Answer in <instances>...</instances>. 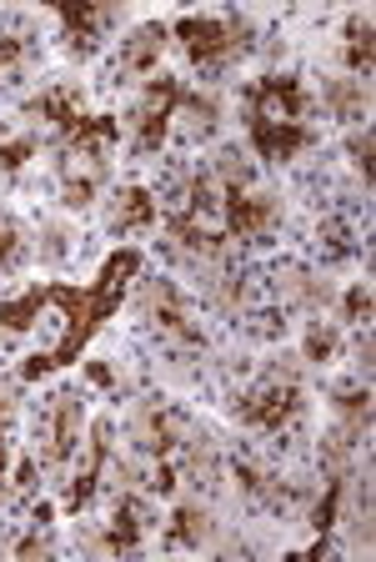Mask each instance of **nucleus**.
Returning a JSON list of instances; mask_svg holds the SVG:
<instances>
[{
	"mask_svg": "<svg viewBox=\"0 0 376 562\" xmlns=\"http://www.w3.org/2000/svg\"><path fill=\"white\" fill-rule=\"evenodd\" d=\"M306 392H301V376H296V367H292V357H282V362L271 367L266 376H261L251 392H241V397L231 402V412L247 427H266V432H282L286 422H296L301 417V407H306Z\"/></svg>",
	"mask_w": 376,
	"mask_h": 562,
	"instance_id": "f257e3e1",
	"label": "nucleus"
},
{
	"mask_svg": "<svg viewBox=\"0 0 376 562\" xmlns=\"http://www.w3.org/2000/svg\"><path fill=\"white\" fill-rule=\"evenodd\" d=\"M171 35L186 46L196 66H221L251 46V21L247 15H181Z\"/></svg>",
	"mask_w": 376,
	"mask_h": 562,
	"instance_id": "f03ea898",
	"label": "nucleus"
},
{
	"mask_svg": "<svg viewBox=\"0 0 376 562\" xmlns=\"http://www.w3.org/2000/svg\"><path fill=\"white\" fill-rule=\"evenodd\" d=\"M136 306L146 312V322H151L156 331H166V337L186 341V347H206V331H201V322L191 316V302L186 292H181L176 281H141V292H136Z\"/></svg>",
	"mask_w": 376,
	"mask_h": 562,
	"instance_id": "7ed1b4c3",
	"label": "nucleus"
},
{
	"mask_svg": "<svg viewBox=\"0 0 376 562\" xmlns=\"http://www.w3.org/2000/svg\"><path fill=\"white\" fill-rule=\"evenodd\" d=\"M181 95H186V86L176 81V76H151L141 91V101H136V111H130V131H136V151H161L166 131H171V116H176Z\"/></svg>",
	"mask_w": 376,
	"mask_h": 562,
	"instance_id": "20e7f679",
	"label": "nucleus"
},
{
	"mask_svg": "<svg viewBox=\"0 0 376 562\" xmlns=\"http://www.w3.org/2000/svg\"><path fill=\"white\" fill-rule=\"evenodd\" d=\"M46 427H41V462L46 468H66L71 462V452H76V442H81V392L76 386H60V392H50V402H46Z\"/></svg>",
	"mask_w": 376,
	"mask_h": 562,
	"instance_id": "39448f33",
	"label": "nucleus"
},
{
	"mask_svg": "<svg viewBox=\"0 0 376 562\" xmlns=\"http://www.w3.org/2000/svg\"><path fill=\"white\" fill-rule=\"evenodd\" d=\"M166 41H171V25L161 21H146L136 25V31L121 41L116 60H111V81H136V76H156V66H161L166 56Z\"/></svg>",
	"mask_w": 376,
	"mask_h": 562,
	"instance_id": "423d86ee",
	"label": "nucleus"
},
{
	"mask_svg": "<svg viewBox=\"0 0 376 562\" xmlns=\"http://www.w3.org/2000/svg\"><path fill=\"white\" fill-rule=\"evenodd\" d=\"M221 211H226V236H241V241H257L271 232V222L282 216V201L276 196H251L241 187L221 191Z\"/></svg>",
	"mask_w": 376,
	"mask_h": 562,
	"instance_id": "0eeeda50",
	"label": "nucleus"
},
{
	"mask_svg": "<svg viewBox=\"0 0 376 562\" xmlns=\"http://www.w3.org/2000/svg\"><path fill=\"white\" fill-rule=\"evenodd\" d=\"M141 271V251H116V257H106V267H101V277H95V286L86 296H91V322L101 327V322H111V312L121 306V296H126V281Z\"/></svg>",
	"mask_w": 376,
	"mask_h": 562,
	"instance_id": "6e6552de",
	"label": "nucleus"
},
{
	"mask_svg": "<svg viewBox=\"0 0 376 562\" xmlns=\"http://www.w3.org/2000/svg\"><path fill=\"white\" fill-rule=\"evenodd\" d=\"M251 101V116H271V111H282L276 121H301L306 111H311V101H306L301 81L296 76H266V81H257L247 91Z\"/></svg>",
	"mask_w": 376,
	"mask_h": 562,
	"instance_id": "1a4fd4ad",
	"label": "nucleus"
},
{
	"mask_svg": "<svg viewBox=\"0 0 376 562\" xmlns=\"http://www.w3.org/2000/svg\"><path fill=\"white\" fill-rule=\"evenodd\" d=\"M60 21H66V41H71V56H91L101 46V31L121 21V5H60Z\"/></svg>",
	"mask_w": 376,
	"mask_h": 562,
	"instance_id": "9d476101",
	"label": "nucleus"
},
{
	"mask_svg": "<svg viewBox=\"0 0 376 562\" xmlns=\"http://www.w3.org/2000/svg\"><path fill=\"white\" fill-rule=\"evenodd\" d=\"M247 131H251V146H257L266 161H292L296 151L311 146V131L301 121H266V116H247Z\"/></svg>",
	"mask_w": 376,
	"mask_h": 562,
	"instance_id": "9b49d317",
	"label": "nucleus"
},
{
	"mask_svg": "<svg viewBox=\"0 0 376 562\" xmlns=\"http://www.w3.org/2000/svg\"><path fill=\"white\" fill-rule=\"evenodd\" d=\"M181 437H186V427H181V417L171 407H156V402L141 407V417H136V442H141L156 462H176Z\"/></svg>",
	"mask_w": 376,
	"mask_h": 562,
	"instance_id": "f8f14e48",
	"label": "nucleus"
},
{
	"mask_svg": "<svg viewBox=\"0 0 376 562\" xmlns=\"http://www.w3.org/2000/svg\"><path fill=\"white\" fill-rule=\"evenodd\" d=\"M106 462H111V422L106 417H95L91 422V452H86V468L76 472V482H71V513H81V507H91V497H95V487H101V472H106Z\"/></svg>",
	"mask_w": 376,
	"mask_h": 562,
	"instance_id": "ddd939ff",
	"label": "nucleus"
},
{
	"mask_svg": "<svg viewBox=\"0 0 376 562\" xmlns=\"http://www.w3.org/2000/svg\"><path fill=\"white\" fill-rule=\"evenodd\" d=\"M171 241L186 251L196 267H216V261L231 257V236L221 232H201L196 216H171Z\"/></svg>",
	"mask_w": 376,
	"mask_h": 562,
	"instance_id": "4468645a",
	"label": "nucleus"
},
{
	"mask_svg": "<svg viewBox=\"0 0 376 562\" xmlns=\"http://www.w3.org/2000/svg\"><path fill=\"white\" fill-rule=\"evenodd\" d=\"M141 532H146L141 503H136L130 492H121V497H116V513H111V532H106V538H95L91 548H101V552H130V548H141Z\"/></svg>",
	"mask_w": 376,
	"mask_h": 562,
	"instance_id": "2eb2a0df",
	"label": "nucleus"
},
{
	"mask_svg": "<svg viewBox=\"0 0 376 562\" xmlns=\"http://www.w3.org/2000/svg\"><path fill=\"white\" fill-rule=\"evenodd\" d=\"M25 116H41V121H50V126L60 131V140L71 136L76 126H81V91H71V86H56V91H46V95H36V101H25Z\"/></svg>",
	"mask_w": 376,
	"mask_h": 562,
	"instance_id": "dca6fc26",
	"label": "nucleus"
},
{
	"mask_svg": "<svg viewBox=\"0 0 376 562\" xmlns=\"http://www.w3.org/2000/svg\"><path fill=\"white\" fill-rule=\"evenodd\" d=\"M212 513L201 503H181L176 517H171V527H166V548H206L212 542Z\"/></svg>",
	"mask_w": 376,
	"mask_h": 562,
	"instance_id": "f3484780",
	"label": "nucleus"
},
{
	"mask_svg": "<svg viewBox=\"0 0 376 562\" xmlns=\"http://www.w3.org/2000/svg\"><path fill=\"white\" fill-rule=\"evenodd\" d=\"M276 281H282V296L292 306H306V312H321V306L331 302V286L327 281H317L306 267H282L276 271Z\"/></svg>",
	"mask_w": 376,
	"mask_h": 562,
	"instance_id": "a211bd4d",
	"label": "nucleus"
},
{
	"mask_svg": "<svg viewBox=\"0 0 376 562\" xmlns=\"http://www.w3.org/2000/svg\"><path fill=\"white\" fill-rule=\"evenodd\" d=\"M156 222V201L146 187H126L116 191V211H111V232H141V226Z\"/></svg>",
	"mask_w": 376,
	"mask_h": 562,
	"instance_id": "6ab92c4d",
	"label": "nucleus"
},
{
	"mask_svg": "<svg viewBox=\"0 0 376 562\" xmlns=\"http://www.w3.org/2000/svg\"><path fill=\"white\" fill-rule=\"evenodd\" d=\"M46 286H31L25 296H15V302H0V331L5 337H15V331H31L41 322V306H46Z\"/></svg>",
	"mask_w": 376,
	"mask_h": 562,
	"instance_id": "aec40b11",
	"label": "nucleus"
},
{
	"mask_svg": "<svg viewBox=\"0 0 376 562\" xmlns=\"http://www.w3.org/2000/svg\"><path fill=\"white\" fill-rule=\"evenodd\" d=\"M372 15H352L346 21V46H341V60H346V70H372V50H376V41H372Z\"/></svg>",
	"mask_w": 376,
	"mask_h": 562,
	"instance_id": "412c9836",
	"label": "nucleus"
},
{
	"mask_svg": "<svg viewBox=\"0 0 376 562\" xmlns=\"http://www.w3.org/2000/svg\"><path fill=\"white\" fill-rule=\"evenodd\" d=\"M337 417H341V432L362 437L366 422H372V392H366V386H341L337 392Z\"/></svg>",
	"mask_w": 376,
	"mask_h": 562,
	"instance_id": "4be33fe9",
	"label": "nucleus"
},
{
	"mask_svg": "<svg viewBox=\"0 0 376 562\" xmlns=\"http://www.w3.org/2000/svg\"><path fill=\"white\" fill-rule=\"evenodd\" d=\"M31 257V241H25V226L15 222L11 211H0V271H21Z\"/></svg>",
	"mask_w": 376,
	"mask_h": 562,
	"instance_id": "5701e85b",
	"label": "nucleus"
},
{
	"mask_svg": "<svg viewBox=\"0 0 376 562\" xmlns=\"http://www.w3.org/2000/svg\"><path fill=\"white\" fill-rule=\"evenodd\" d=\"M366 101H372L366 81H331L327 86V105L337 111L341 121H362L366 116Z\"/></svg>",
	"mask_w": 376,
	"mask_h": 562,
	"instance_id": "b1692460",
	"label": "nucleus"
},
{
	"mask_svg": "<svg viewBox=\"0 0 376 562\" xmlns=\"http://www.w3.org/2000/svg\"><path fill=\"white\" fill-rule=\"evenodd\" d=\"M181 105L191 111V136H212L216 121H221V101L216 95H181Z\"/></svg>",
	"mask_w": 376,
	"mask_h": 562,
	"instance_id": "393cba45",
	"label": "nucleus"
},
{
	"mask_svg": "<svg viewBox=\"0 0 376 562\" xmlns=\"http://www.w3.org/2000/svg\"><path fill=\"white\" fill-rule=\"evenodd\" d=\"M341 497H346V482L331 477L327 497H321L317 507H311V527H317V542H327V532L337 527V513H341Z\"/></svg>",
	"mask_w": 376,
	"mask_h": 562,
	"instance_id": "a878e982",
	"label": "nucleus"
},
{
	"mask_svg": "<svg viewBox=\"0 0 376 562\" xmlns=\"http://www.w3.org/2000/svg\"><path fill=\"white\" fill-rule=\"evenodd\" d=\"M206 211H221V191H216L212 171H196L191 176V211L186 216H206Z\"/></svg>",
	"mask_w": 376,
	"mask_h": 562,
	"instance_id": "bb28decb",
	"label": "nucleus"
},
{
	"mask_svg": "<svg viewBox=\"0 0 376 562\" xmlns=\"http://www.w3.org/2000/svg\"><path fill=\"white\" fill-rule=\"evenodd\" d=\"M41 151V140L36 136H15V140H0V171L11 176V171H21L31 156Z\"/></svg>",
	"mask_w": 376,
	"mask_h": 562,
	"instance_id": "cd10ccee",
	"label": "nucleus"
},
{
	"mask_svg": "<svg viewBox=\"0 0 376 562\" xmlns=\"http://www.w3.org/2000/svg\"><path fill=\"white\" fill-rule=\"evenodd\" d=\"M331 351H337V327L331 322H311V331H306V362H327Z\"/></svg>",
	"mask_w": 376,
	"mask_h": 562,
	"instance_id": "c85d7f7f",
	"label": "nucleus"
},
{
	"mask_svg": "<svg viewBox=\"0 0 376 562\" xmlns=\"http://www.w3.org/2000/svg\"><path fill=\"white\" fill-rule=\"evenodd\" d=\"M25 50H31V31H0V76L21 66Z\"/></svg>",
	"mask_w": 376,
	"mask_h": 562,
	"instance_id": "c756f323",
	"label": "nucleus"
},
{
	"mask_svg": "<svg viewBox=\"0 0 376 562\" xmlns=\"http://www.w3.org/2000/svg\"><path fill=\"white\" fill-rule=\"evenodd\" d=\"M216 176H221V191L226 187H241V191H247L251 166L241 161V151H221V156H216Z\"/></svg>",
	"mask_w": 376,
	"mask_h": 562,
	"instance_id": "7c9ffc66",
	"label": "nucleus"
},
{
	"mask_svg": "<svg viewBox=\"0 0 376 562\" xmlns=\"http://www.w3.org/2000/svg\"><path fill=\"white\" fill-rule=\"evenodd\" d=\"M346 151H352V166L362 171V181H372V131H352L346 136Z\"/></svg>",
	"mask_w": 376,
	"mask_h": 562,
	"instance_id": "2f4dec72",
	"label": "nucleus"
},
{
	"mask_svg": "<svg viewBox=\"0 0 376 562\" xmlns=\"http://www.w3.org/2000/svg\"><path fill=\"white\" fill-rule=\"evenodd\" d=\"M341 312H346V322H372V286H352V292L341 296Z\"/></svg>",
	"mask_w": 376,
	"mask_h": 562,
	"instance_id": "473e14b6",
	"label": "nucleus"
},
{
	"mask_svg": "<svg viewBox=\"0 0 376 562\" xmlns=\"http://www.w3.org/2000/svg\"><path fill=\"white\" fill-rule=\"evenodd\" d=\"M41 236H46V246H41V261H66V251H71V236H66V226H41Z\"/></svg>",
	"mask_w": 376,
	"mask_h": 562,
	"instance_id": "72a5a7b5",
	"label": "nucleus"
},
{
	"mask_svg": "<svg viewBox=\"0 0 376 562\" xmlns=\"http://www.w3.org/2000/svg\"><path fill=\"white\" fill-rule=\"evenodd\" d=\"M46 552H50V538H46V532H31V538L15 542V558H46Z\"/></svg>",
	"mask_w": 376,
	"mask_h": 562,
	"instance_id": "f704fd0d",
	"label": "nucleus"
},
{
	"mask_svg": "<svg viewBox=\"0 0 376 562\" xmlns=\"http://www.w3.org/2000/svg\"><path fill=\"white\" fill-rule=\"evenodd\" d=\"M46 372H56V357H50V351H36V357L21 367V376H46Z\"/></svg>",
	"mask_w": 376,
	"mask_h": 562,
	"instance_id": "c9c22d12",
	"label": "nucleus"
},
{
	"mask_svg": "<svg viewBox=\"0 0 376 562\" xmlns=\"http://www.w3.org/2000/svg\"><path fill=\"white\" fill-rule=\"evenodd\" d=\"M15 492H36V457H25L15 472Z\"/></svg>",
	"mask_w": 376,
	"mask_h": 562,
	"instance_id": "e433bc0d",
	"label": "nucleus"
},
{
	"mask_svg": "<svg viewBox=\"0 0 376 562\" xmlns=\"http://www.w3.org/2000/svg\"><path fill=\"white\" fill-rule=\"evenodd\" d=\"M86 376H91V382H101V386H111V382H116L106 362H86Z\"/></svg>",
	"mask_w": 376,
	"mask_h": 562,
	"instance_id": "4c0bfd02",
	"label": "nucleus"
}]
</instances>
